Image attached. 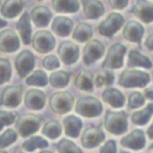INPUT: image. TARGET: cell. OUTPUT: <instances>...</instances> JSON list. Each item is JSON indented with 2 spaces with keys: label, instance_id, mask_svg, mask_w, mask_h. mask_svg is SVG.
<instances>
[{
  "label": "cell",
  "instance_id": "cell-1",
  "mask_svg": "<svg viewBox=\"0 0 153 153\" xmlns=\"http://www.w3.org/2000/svg\"><path fill=\"white\" fill-rule=\"evenodd\" d=\"M105 129L114 134L121 135L128 129V115L126 111H106L104 117Z\"/></svg>",
  "mask_w": 153,
  "mask_h": 153
},
{
  "label": "cell",
  "instance_id": "cell-2",
  "mask_svg": "<svg viewBox=\"0 0 153 153\" xmlns=\"http://www.w3.org/2000/svg\"><path fill=\"white\" fill-rule=\"evenodd\" d=\"M149 80L148 73L135 68H128L120 74L118 85L123 87H145Z\"/></svg>",
  "mask_w": 153,
  "mask_h": 153
},
{
  "label": "cell",
  "instance_id": "cell-3",
  "mask_svg": "<svg viewBox=\"0 0 153 153\" xmlns=\"http://www.w3.org/2000/svg\"><path fill=\"white\" fill-rule=\"evenodd\" d=\"M75 112L84 116V117H97L102 114L103 111V105L102 103L92 97V96H85L81 97L76 100L75 104Z\"/></svg>",
  "mask_w": 153,
  "mask_h": 153
},
{
  "label": "cell",
  "instance_id": "cell-4",
  "mask_svg": "<svg viewBox=\"0 0 153 153\" xmlns=\"http://www.w3.org/2000/svg\"><path fill=\"white\" fill-rule=\"evenodd\" d=\"M127 51V48L122 43H115L112 44L105 55V59L102 63V67L104 69H117L123 66V59L124 54Z\"/></svg>",
  "mask_w": 153,
  "mask_h": 153
},
{
  "label": "cell",
  "instance_id": "cell-5",
  "mask_svg": "<svg viewBox=\"0 0 153 153\" xmlns=\"http://www.w3.org/2000/svg\"><path fill=\"white\" fill-rule=\"evenodd\" d=\"M41 122L42 120L38 116L32 115V114H26V115L19 116L14 124H16V129L18 134L22 137H27L29 135H32L39 129Z\"/></svg>",
  "mask_w": 153,
  "mask_h": 153
},
{
  "label": "cell",
  "instance_id": "cell-6",
  "mask_svg": "<svg viewBox=\"0 0 153 153\" xmlns=\"http://www.w3.org/2000/svg\"><path fill=\"white\" fill-rule=\"evenodd\" d=\"M74 98L68 92H55L49 98V106L56 114H67L73 109Z\"/></svg>",
  "mask_w": 153,
  "mask_h": 153
},
{
  "label": "cell",
  "instance_id": "cell-7",
  "mask_svg": "<svg viewBox=\"0 0 153 153\" xmlns=\"http://www.w3.org/2000/svg\"><path fill=\"white\" fill-rule=\"evenodd\" d=\"M123 23H124V18L121 13L111 12L98 25V32L105 37H111L122 27Z\"/></svg>",
  "mask_w": 153,
  "mask_h": 153
},
{
  "label": "cell",
  "instance_id": "cell-8",
  "mask_svg": "<svg viewBox=\"0 0 153 153\" xmlns=\"http://www.w3.org/2000/svg\"><path fill=\"white\" fill-rule=\"evenodd\" d=\"M32 47L42 54L51 51L55 47V38L54 36L47 30H39L32 36Z\"/></svg>",
  "mask_w": 153,
  "mask_h": 153
},
{
  "label": "cell",
  "instance_id": "cell-9",
  "mask_svg": "<svg viewBox=\"0 0 153 153\" xmlns=\"http://www.w3.org/2000/svg\"><path fill=\"white\" fill-rule=\"evenodd\" d=\"M104 54V45L98 39H91L86 43L82 50V61L85 65H91L99 60Z\"/></svg>",
  "mask_w": 153,
  "mask_h": 153
},
{
  "label": "cell",
  "instance_id": "cell-10",
  "mask_svg": "<svg viewBox=\"0 0 153 153\" xmlns=\"http://www.w3.org/2000/svg\"><path fill=\"white\" fill-rule=\"evenodd\" d=\"M79 47L71 41H63L57 48V54L65 65H73L79 59Z\"/></svg>",
  "mask_w": 153,
  "mask_h": 153
},
{
  "label": "cell",
  "instance_id": "cell-11",
  "mask_svg": "<svg viewBox=\"0 0 153 153\" xmlns=\"http://www.w3.org/2000/svg\"><path fill=\"white\" fill-rule=\"evenodd\" d=\"M23 88L19 85L7 86L0 97V104L6 108H17L22 102Z\"/></svg>",
  "mask_w": 153,
  "mask_h": 153
},
{
  "label": "cell",
  "instance_id": "cell-12",
  "mask_svg": "<svg viewBox=\"0 0 153 153\" xmlns=\"http://www.w3.org/2000/svg\"><path fill=\"white\" fill-rule=\"evenodd\" d=\"M16 69L18 74L24 78L35 67V56L30 50H23L19 53V55L16 57L14 61Z\"/></svg>",
  "mask_w": 153,
  "mask_h": 153
},
{
  "label": "cell",
  "instance_id": "cell-13",
  "mask_svg": "<svg viewBox=\"0 0 153 153\" xmlns=\"http://www.w3.org/2000/svg\"><path fill=\"white\" fill-rule=\"evenodd\" d=\"M105 140V134L98 127H88L81 135V145L85 148H94Z\"/></svg>",
  "mask_w": 153,
  "mask_h": 153
},
{
  "label": "cell",
  "instance_id": "cell-14",
  "mask_svg": "<svg viewBox=\"0 0 153 153\" xmlns=\"http://www.w3.org/2000/svg\"><path fill=\"white\" fill-rule=\"evenodd\" d=\"M24 103L25 106L30 110H42L45 105V94L38 88H30L24 94Z\"/></svg>",
  "mask_w": 153,
  "mask_h": 153
},
{
  "label": "cell",
  "instance_id": "cell-15",
  "mask_svg": "<svg viewBox=\"0 0 153 153\" xmlns=\"http://www.w3.org/2000/svg\"><path fill=\"white\" fill-rule=\"evenodd\" d=\"M131 13L143 23L153 22V2L148 0H136L131 7Z\"/></svg>",
  "mask_w": 153,
  "mask_h": 153
},
{
  "label": "cell",
  "instance_id": "cell-16",
  "mask_svg": "<svg viewBox=\"0 0 153 153\" xmlns=\"http://www.w3.org/2000/svg\"><path fill=\"white\" fill-rule=\"evenodd\" d=\"M145 143H146V137L143 131L140 129H135L121 139V146L135 151L142 149L145 147Z\"/></svg>",
  "mask_w": 153,
  "mask_h": 153
},
{
  "label": "cell",
  "instance_id": "cell-17",
  "mask_svg": "<svg viewBox=\"0 0 153 153\" xmlns=\"http://www.w3.org/2000/svg\"><path fill=\"white\" fill-rule=\"evenodd\" d=\"M20 45L18 35L12 30H4L0 32V50L4 53H13Z\"/></svg>",
  "mask_w": 153,
  "mask_h": 153
},
{
  "label": "cell",
  "instance_id": "cell-18",
  "mask_svg": "<svg viewBox=\"0 0 153 153\" xmlns=\"http://www.w3.org/2000/svg\"><path fill=\"white\" fill-rule=\"evenodd\" d=\"M143 26L136 22V20H129L122 31V36L124 39L129 41V42H134V43H140L141 38L143 36Z\"/></svg>",
  "mask_w": 153,
  "mask_h": 153
},
{
  "label": "cell",
  "instance_id": "cell-19",
  "mask_svg": "<svg viewBox=\"0 0 153 153\" xmlns=\"http://www.w3.org/2000/svg\"><path fill=\"white\" fill-rule=\"evenodd\" d=\"M31 17L29 16V12L24 11L22 13V16L19 17L18 22L16 23V29L20 35V38L23 41L24 44H29L32 41L31 37V23H30Z\"/></svg>",
  "mask_w": 153,
  "mask_h": 153
},
{
  "label": "cell",
  "instance_id": "cell-20",
  "mask_svg": "<svg viewBox=\"0 0 153 153\" xmlns=\"http://www.w3.org/2000/svg\"><path fill=\"white\" fill-rule=\"evenodd\" d=\"M102 99L105 103H108L111 108H115V109L122 108L124 105V102H126L124 94L120 90L114 88V87L105 88L102 93Z\"/></svg>",
  "mask_w": 153,
  "mask_h": 153
},
{
  "label": "cell",
  "instance_id": "cell-21",
  "mask_svg": "<svg viewBox=\"0 0 153 153\" xmlns=\"http://www.w3.org/2000/svg\"><path fill=\"white\" fill-rule=\"evenodd\" d=\"M53 31L60 37H67L73 29V20L65 16H57L51 23Z\"/></svg>",
  "mask_w": 153,
  "mask_h": 153
},
{
  "label": "cell",
  "instance_id": "cell-22",
  "mask_svg": "<svg viewBox=\"0 0 153 153\" xmlns=\"http://www.w3.org/2000/svg\"><path fill=\"white\" fill-rule=\"evenodd\" d=\"M31 20L33 22V24L38 27H44L49 24L50 19H51V12L48 7L45 6H36L32 8L31 13H30Z\"/></svg>",
  "mask_w": 153,
  "mask_h": 153
},
{
  "label": "cell",
  "instance_id": "cell-23",
  "mask_svg": "<svg viewBox=\"0 0 153 153\" xmlns=\"http://www.w3.org/2000/svg\"><path fill=\"white\" fill-rule=\"evenodd\" d=\"M84 14L88 19H97L104 14V5L99 0H80Z\"/></svg>",
  "mask_w": 153,
  "mask_h": 153
},
{
  "label": "cell",
  "instance_id": "cell-24",
  "mask_svg": "<svg viewBox=\"0 0 153 153\" xmlns=\"http://www.w3.org/2000/svg\"><path fill=\"white\" fill-rule=\"evenodd\" d=\"M62 122H63V129H65V133L67 134V136H69L72 139L79 136L81 128H82V121L79 117H76L74 115H67Z\"/></svg>",
  "mask_w": 153,
  "mask_h": 153
},
{
  "label": "cell",
  "instance_id": "cell-25",
  "mask_svg": "<svg viewBox=\"0 0 153 153\" xmlns=\"http://www.w3.org/2000/svg\"><path fill=\"white\" fill-rule=\"evenodd\" d=\"M74 84H75V86H76L79 90L91 92V91L93 90V84H94L93 74H92L90 71L81 69V71H79V73L76 74Z\"/></svg>",
  "mask_w": 153,
  "mask_h": 153
},
{
  "label": "cell",
  "instance_id": "cell-26",
  "mask_svg": "<svg viewBox=\"0 0 153 153\" xmlns=\"http://www.w3.org/2000/svg\"><path fill=\"white\" fill-rule=\"evenodd\" d=\"M128 67H143V68H152V61L145 56L142 53L137 50H129L128 53V60H127Z\"/></svg>",
  "mask_w": 153,
  "mask_h": 153
},
{
  "label": "cell",
  "instance_id": "cell-27",
  "mask_svg": "<svg viewBox=\"0 0 153 153\" xmlns=\"http://www.w3.org/2000/svg\"><path fill=\"white\" fill-rule=\"evenodd\" d=\"M23 0H6L1 6V14L5 18H14L23 10Z\"/></svg>",
  "mask_w": 153,
  "mask_h": 153
},
{
  "label": "cell",
  "instance_id": "cell-28",
  "mask_svg": "<svg viewBox=\"0 0 153 153\" xmlns=\"http://www.w3.org/2000/svg\"><path fill=\"white\" fill-rule=\"evenodd\" d=\"M92 27L90 24L87 23H79L74 29H73V32H72V37L74 41L76 42H80V43H84L86 41H88L91 37H92Z\"/></svg>",
  "mask_w": 153,
  "mask_h": 153
},
{
  "label": "cell",
  "instance_id": "cell-29",
  "mask_svg": "<svg viewBox=\"0 0 153 153\" xmlns=\"http://www.w3.org/2000/svg\"><path fill=\"white\" fill-rule=\"evenodd\" d=\"M51 5L60 13H73L79 10L78 0H51Z\"/></svg>",
  "mask_w": 153,
  "mask_h": 153
},
{
  "label": "cell",
  "instance_id": "cell-30",
  "mask_svg": "<svg viewBox=\"0 0 153 153\" xmlns=\"http://www.w3.org/2000/svg\"><path fill=\"white\" fill-rule=\"evenodd\" d=\"M152 115H153V103L147 104L143 109L139 111H135L131 115V122L136 126H143L149 121Z\"/></svg>",
  "mask_w": 153,
  "mask_h": 153
},
{
  "label": "cell",
  "instance_id": "cell-31",
  "mask_svg": "<svg viewBox=\"0 0 153 153\" xmlns=\"http://www.w3.org/2000/svg\"><path fill=\"white\" fill-rule=\"evenodd\" d=\"M69 74L65 71H55L49 76V82L53 87L56 88H63L69 82Z\"/></svg>",
  "mask_w": 153,
  "mask_h": 153
},
{
  "label": "cell",
  "instance_id": "cell-32",
  "mask_svg": "<svg viewBox=\"0 0 153 153\" xmlns=\"http://www.w3.org/2000/svg\"><path fill=\"white\" fill-rule=\"evenodd\" d=\"M42 133H43L47 137H49V139H51V140H55V139H57V137L61 135V133H62V127H61V124H60L57 121L51 120V121H48V122L44 123V126H43V128H42Z\"/></svg>",
  "mask_w": 153,
  "mask_h": 153
},
{
  "label": "cell",
  "instance_id": "cell-33",
  "mask_svg": "<svg viewBox=\"0 0 153 153\" xmlns=\"http://www.w3.org/2000/svg\"><path fill=\"white\" fill-rule=\"evenodd\" d=\"M49 146V142L43 139L42 136H31L27 140H25L22 145L23 149L27 151V152H32L36 148H45Z\"/></svg>",
  "mask_w": 153,
  "mask_h": 153
},
{
  "label": "cell",
  "instance_id": "cell-34",
  "mask_svg": "<svg viewBox=\"0 0 153 153\" xmlns=\"http://www.w3.org/2000/svg\"><path fill=\"white\" fill-rule=\"evenodd\" d=\"M25 82L27 85H33V86H38V87H42V86H45L47 82H48V76L45 74L44 71H41V69H37L35 72H32L26 79H25Z\"/></svg>",
  "mask_w": 153,
  "mask_h": 153
},
{
  "label": "cell",
  "instance_id": "cell-35",
  "mask_svg": "<svg viewBox=\"0 0 153 153\" xmlns=\"http://www.w3.org/2000/svg\"><path fill=\"white\" fill-rule=\"evenodd\" d=\"M115 81V75L112 72L104 69L102 72H99L96 78H94V85L97 87H102V86H110L112 85Z\"/></svg>",
  "mask_w": 153,
  "mask_h": 153
},
{
  "label": "cell",
  "instance_id": "cell-36",
  "mask_svg": "<svg viewBox=\"0 0 153 153\" xmlns=\"http://www.w3.org/2000/svg\"><path fill=\"white\" fill-rule=\"evenodd\" d=\"M56 148L59 153H82V151L68 139H61L56 143Z\"/></svg>",
  "mask_w": 153,
  "mask_h": 153
},
{
  "label": "cell",
  "instance_id": "cell-37",
  "mask_svg": "<svg viewBox=\"0 0 153 153\" xmlns=\"http://www.w3.org/2000/svg\"><path fill=\"white\" fill-rule=\"evenodd\" d=\"M12 75V67L8 60L0 59V85L7 82Z\"/></svg>",
  "mask_w": 153,
  "mask_h": 153
},
{
  "label": "cell",
  "instance_id": "cell-38",
  "mask_svg": "<svg viewBox=\"0 0 153 153\" xmlns=\"http://www.w3.org/2000/svg\"><path fill=\"white\" fill-rule=\"evenodd\" d=\"M17 137H18V133H16L14 129H7V130H5L0 135V149L1 148H6L10 145H12L13 142H16Z\"/></svg>",
  "mask_w": 153,
  "mask_h": 153
},
{
  "label": "cell",
  "instance_id": "cell-39",
  "mask_svg": "<svg viewBox=\"0 0 153 153\" xmlns=\"http://www.w3.org/2000/svg\"><path fill=\"white\" fill-rule=\"evenodd\" d=\"M145 94L141 92H131L128 97V108L129 109H136L145 104Z\"/></svg>",
  "mask_w": 153,
  "mask_h": 153
},
{
  "label": "cell",
  "instance_id": "cell-40",
  "mask_svg": "<svg viewBox=\"0 0 153 153\" xmlns=\"http://www.w3.org/2000/svg\"><path fill=\"white\" fill-rule=\"evenodd\" d=\"M42 63H43V67L45 69H48V71H54V69H56V68L60 67V61H59L57 56L56 55H53V54L45 56L43 59Z\"/></svg>",
  "mask_w": 153,
  "mask_h": 153
},
{
  "label": "cell",
  "instance_id": "cell-41",
  "mask_svg": "<svg viewBox=\"0 0 153 153\" xmlns=\"http://www.w3.org/2000/svg\"><path fill=\"white\" fill-rule=\"evenodd\" d=\"M14 120H16V115L13 112L0 110V130L5 126H10V124L14 123Z\"/></svg>",
  "mask_w": 153,
  "mask_h": 153
},
{
  "label": "cell",
  "instance_id": "cell-42",
  "mask_svg": "<svg viewBox=\"0 0 153 153\" xmlns=\"http://www.w3.org/2000/svg\"><path fill=\"white\" fill-rule=\"evenodd\" d=\"M99 153H117L116 141H115V140H108V141L100 147Z\"/></svg>",
  "mask_w": 153,
  "mask_h": 153
},
{
  "label": "cell",
  "instance_id": "cell-43",
  "mask_svg": "<svg viewBox=\"0 0 153 153\" xmlns=\"http://www.w3.org/2000/svg\"><path fill=\"white\" fill-rule=\"evenodd\" d=\"M108 1H109V5H110L112 8L122 10V8H124V7L128 5V1H129V0H108Z\"/></svg>",
  "mask_w": 153,
  "mask_h": 153
},
{
  "label": "cell",
  "instance_id": "cell-44",
  "mask_svg": "<svg viewBox=\"0 0 153 153\" xmlns=\"http://www.w3.org/2000/svg\"><path fill=\"white\" fill-rule=\"evenodd\" d=\"M145 47L148 49V50H152L153 51V31L148 35V37L146 38L145 41Z\"/></svg>",
  "mask_w": 153,
  "mask_h": 153
},
{
  "label": "cell",
  "instance_id": "cell-45",
  "mask_svg": "<svg viewBox=\"0 0 153 153\" xmlns=\"http://www.w3.org/2000/svg\"><path fill=\"white\" fill-rule=\"evenodd\" d=\"M145 97L147 98V99H149V100H153V90H151V88H147V90H145Z\"/></svg>",
  "mask_w": 153,
  "mask_h": 153
},
{
  "label": "cell",
  "instance_id": "cell-46",
  "mask_svg": "<svg viewBox=\"0 0 153 153\" xmlns=\"http://www.w3.org/2000/svg\"><path fill=\"white\" fill-rule=\"evenodd\" d=\"M147 136H148V139H152L153 140V122L151 123V126L147 129Z\"/></svg>",
  "mask_w": 153,
  "mask_h": 153
},
{
  "label": "cell",
  "instance_id": "cell-47",
  "mask_svg": "<svg viewBox=\"0 0 153 153\" xmlns=\"http://www.w3.org/2000/svg\"><path fill=\"white\" fill-rule=\"evenodd\" d=\"M6 25H7V22L0 18V27H4V26H6Z\"/></svg>",
  "mask_w": 153,
  "mask_h": 153
},
{
  "label": "cell",
  "instance_id": "cell-48",
  "mask_svg": "<svg viewBox=\"0 0 153 153\" xmlns=\"http://www.w3.org/2000/svg\"><path fill=\"white\" fill-rule=\"evenodd\" d=\"M13 153H25V152H23V151H20V149H16Z\"/></svg>",
  "mask_w": 153,
  "mask_h": 153
},
{
  "label": "cell",
  "instance_id": "cell-49",
  "mask_svg": "<svg viewBox=\"0 0 153 153\" xmlns=\"http://www.w3.org/2000/svg\"><path fill=\"white\" fill-rule=\"evenodd\" d=\"M41 153H53V152H50V151H42Z\"/></svg>",
  "mask_w": 153,
  "mask_h": 153
},
{
  "label": "cell",
  "instance_id": "cell-50",
  "mask_svg": "<svg viewBox=\"0 0 153 153\" xmlns=\"http://www.w3.org/2000/svg\"><path fill=\"white\" fill-rule=\"evenodd\" d=\"M120 153H129V152H127V151H120Z\"/></svg>",
  "mask_w": 153,
  "mask_h": 153
},
{
  "label": "cell",
  "instance_id": "cell-51",
  "mask_svg": "<svg viewBox=\"0 0 153 153\" xmlns=\"http://www.w3.org/2000/svg\"><path fill=\"white\" fill-rule=\"evenodd\" d=\"M149 148H151V149H153V142L151 143V146H149Z\"/></svg>",
  "mask_w": 153,
  "mask_h": 153
},
{
  "label": "cell",
  "instance_id": "cell-52",
  "mask_svg": "<svg viewBox=\"0 0 153 153\" xmlns=\"http://www.w3.org/2000/svg\"><path fill=\"white\" fill-rule=\"evenodd\" d=\"M0 153H7V152H5V151H2V149H0Z\"/></svg>",
  "mask_w": 153,
  "mask_h": 153
}]
</instances>
